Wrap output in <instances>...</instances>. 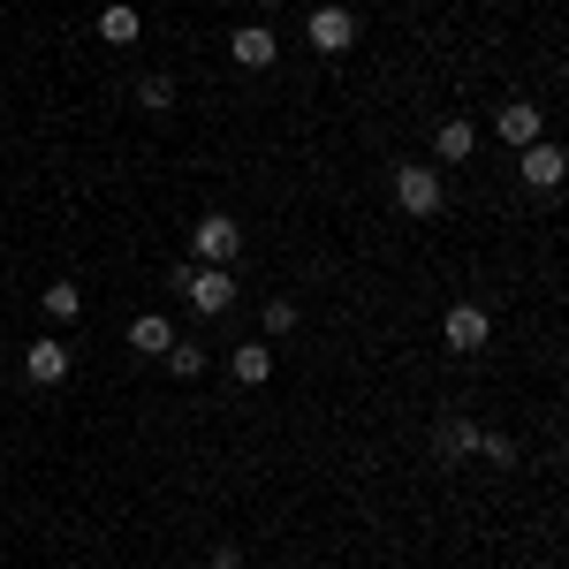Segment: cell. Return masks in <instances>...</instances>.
<instances>
[{
	"label": "cell",
	"mask_w": 569,
	"mask_h": 569,
	"mask_svg": "<svg viewBox=\"0 0 569 569\" xmlns=\"http://www.w3.org/2000/svg\"><path fill=\"white\" fill-rule=\"evenodd\" d=\"M213 569H243V555L236 547H213Z\"/></svg>",
	"instance_id": "obj_20"
},
{
	"label": "cell",
	"mask_w": 569,
	"mask_h": 569,
	"mask_svg": "<svg viewBox=\"0 0 569 569\" xmlns=\"http://www.w3.org/2000/svg\"><path fill=\"white\" fill-rule=\"evenodd\" d=\"M440 335H448V350H486L493 319H486L479 305H448V319H440Z\"/></svg>",
	"instance_id": "obj_4"
},
{
	"label": "cell",
	"mask_w": 569,
	"mask_h": 569,
	"mask_svg": "<svg viewBox=\"0 0 569 569\" xmlns=\"http://www.w3.org/2000/svg\"><path fill=\"white\" fill-rule=\"evenodd\" d=\"M395 206L418 213V220H433L440 213V176L433 168H395Z\"/></svg>",
	"instance_id": "obj_2"
},
{
	"label": "cell",
	"mask_w": 569,
	"mask_h": 569,
	"mask_svg": "<svg viewBox=\"0 0 569 569\" xmlns=\"http://www.w3.org/2000/svg\"><path fill=\"white\" fill-rule=\"evenodd\" d=\"M259 8H281V0H259Z\"/></svg>",
	"instance_id": "obj_21"
},
{
	"label": "cell",
	"mask_w": 569,
	"mask_h": 569,
	"mask_svg": "<svg viewBox=\"0 0 569 569\" xmlns=\"http://www.w3.org/2000/svg\"><path fill=\"white\" fill-rule=\"evenodd\" d=\"M182 297H190V311H228L236 281H228V266H206V273H182Z\"/></svg>",
	"instance_id": "obj_3"
},
{
	"label": "cell",
	"mask_w": 569,
	"mask_h": 569,
	"mask_svg": "<svg viewBox=\"0 0 569 569\" xmlns=\"http://www.w3.org/2000/svg\"><path fill=\"white\" fill-rule=\"evenodd\" d=\"M228 53H236V61H243V69H266V61H273V53H281V39H273V31H266V23H243V31H236V39H228Z\"/></svg>",
	"instance_id": "obj_7"
},
{
	"label": "cell",
	"mask_w": 569,
	"mask_h": 569,
	"mask_svg": "<svg viewBox=\"0 0 569 569\" xmlns=\"http://www.w3.org/2000/svg\"><path fill=\"white\" fill-rule=\"evenodd\" d=\"M190 243H198V259H206V266H228L236 251H243V228H236L228 213H206L198 228H190Z\"/></svg>",
	"instance_id": "obj_1"
},
{
	"label": "cell",
	"mask_w": 569,
	"mask_h": 569,
	"mask_svg": "<svg viewBox=\"0 0 569 569\" xmlns=\"http://www.w3.org/2000/svg\"><path fill=\"white\" fill-rule=\"evenodd\" d=\"M23 380H31V388H61V380H69V350H61V342L23 350Z\"/></svg>",
	"instance_id": "obj_6"
},
{
	"label": "cell",
	"mask_w": 569,
	"mask_h": 569,
	"mask_svg": "<svg viewBox=\"0 0 569 569\" xmlns=\"http://www.w3.org/2000/svg\"><path fill=\"white\" fill-rule=\"evenodd\" d=\"M77 311H84V297H77V281H53V289H46V319H61V327H69Z\"/></svg>",
	"instance_id": "obj_13"
},
{
	"label": "cell",
	"mask_w": 569,
	"mask_h": 569,
	"mask_svg": "<svg viewBox=\"0 0 569 569\" xmlns=\"http://www.w3.org/2000/svg\"><path fill=\"white\" fill-rule=\"evenodd\" d=\"M440 448H448V456H471V448H479V426H448Z\"/></svg>",
	"instance_id": "obj_17"
},
{
	"label": "cell",
	"mask_w": 569,
	"mask_h": 569,
	"mask_svg": "<svg viewBox=\"0 0 569 569\" xmlns=\"http://www.w3.org/2000/svg\"><path fill=\"white\" fill-rule=\"evenodd\" d=\"M266 335H297V305H289V297L266 305Z\"/></svg>",
	"instance_id": "obj_16"
},
{
	"label": "cell",
	"mask_w": 569,
	"mask_h": 569,
	"mask_svg": "<svg viewBox=\"0 0 569 569\" xmlns=\"http://www.w3.org/2000/svg\"><path fill=\"white\" fill-rule=\"evenodd\" d=\"M471 144H479V130H471V122H440V137H433L440 160H471Z\"/></svg>",
	"instance_id": "obj_12"
},
{
	"label": "cell",
	"mask_w": 569,
	"mask_h": 569,
	"mask_svg": "<svg viewBox=\"0 0 569 569\" xmlns=\"http://www.w3.org/2000/svg\"><path fill=\"white\" fill-rule=\"evenodd\" d=\"M493 130L525 152V144H539V107H525V99H517V107H501V114H493Z\"/></svg>",
	"instance_id": "obj_10"
},
{
	"label": "cell",
	"mask_w": 569,
	"mask_h": 569,
	"mask_svg": "<svg viewBox=\"0 0 569 569\" xmlns=\"http://www.w3.org/2000/svg\"><path fill=\"white\" fill-rule=\"evenodd\" d=\"M479 456H486V463H517V440H501V433H479Z\"/></svg>",
	"instance_id": "obj_18"
},
{
	"label": "cell",
	"mask_w": 569,
	"mask_h": 569,
	"mask_svg": "<svg viewBox=\"0 0 569 569\" xmlns=\"http://www.w3.org/2000/svg\"><path fill=\"white\" fill-rule=\"evenodd\" d=\"M311 46H319V53H350L357 46V16L350 8H311Z\"/></svg>",
	"instance_id": "obj_5"
},
{
	"label": "cell",
	"mask_w": 569,
	"mask_h": 569,
	"mask_svg": "<svg viewBox=\"0 0 569 569\" xmlns=\"http://www.w3.org/2000/svg\"><path fill=\"white\" fill-rule=\"evenodd\" d=\"M130 350H144V357H168V350H176V327H168L160 311H144V319H130Z\"/></svg>",
	"instance_id": "obj_9"
},
{
	"label": "cell",
	"mask_w": 569,
	"mask_h": 569,
	"mask_svg": "<svg viewBox=\"0 0 569 569\" xmlns=\"http://www.w3.org/2000/svg\"><path fill=\"white\" fill-rule=\"evenodd\" d=\"M137 99H144V107H176V84H168V77H152V84L137 91Z\"/></svg>",
	"instance_id": "obj_19"
},
{
	"label": "cell",
	"mask_w": 569,
	"mask_h": 569,
	"mask_svg": "<svg viewBox=\"0 0 569 569\" xmlns=\"http://www.w3.org/2000/svg\"><path fill=\"white\" fill-rule=\"evenodd\" d=\"M562 144H525V182L531 190H555V182H562Z\"/></svg>",
	"instance_id": "obj_8"
},
{
	"label": "cell",
	"mask_w": 569,
	"mask_h": 569,
	"mask_svg": "<svg viewBox=\"0 0 569 569\" xmlns=\"http://www.w3.org/2000/svg\"><path fill=\"white\" fill-rule=\"evenodd\" d=\"M228 365H236V380H243V388H259V380H273V350H266V342H243V350L228 357Z\"/></svg>",
	"instance_id": "obj_11"
},
{
	"label": "cell",
	"mask_w": 569,
	"mask_h": 569,
	"mask_svg": "<svg viewBox=\"0 0 569 569\" xmlns=\"http://www.w3.org/2000/svg\"><path fill=\"white\" fill-rule=\"evenodd\" d=\"M168 365H176V380H198V372H206V350H198V342H176Z\"/></svg>",
	"instance_id": "obj_15"
},
{
	"label": "cell",
	"mask_w": 569,
	"mask_h": 569,
	"mask_svg": "<svg viewBox=\"0 0 569 569\" xmlns=\"http://www.w3.org/2000/svg\"><path fill=\"white\" fill-rule=\"evenodd\" d=\"M99 39L130 46V39H137V8H107V16H99Z\"/></svg>",
	"instance_id": "obj_14"
}]
</instances>
